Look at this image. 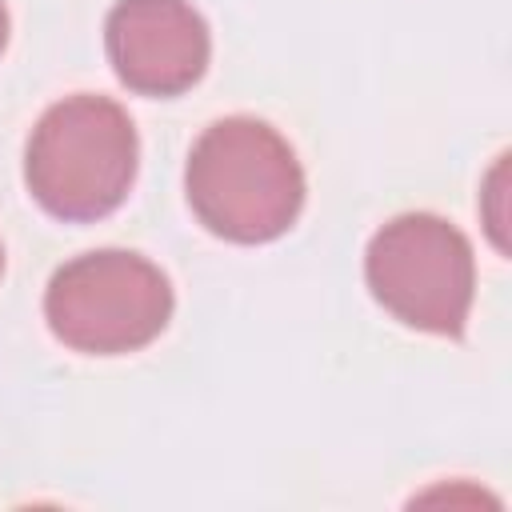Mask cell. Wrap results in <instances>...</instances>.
<instances>
[{
  "mask_svg": "<svg viewBox=\"0 0 512 512\" xmlns=\"http://www.w3.org/2000/svg\"><path fill=\"white\" fill-rule=\"evenodd\" d=\"M0 272H4V248H0Z\"/></svg>",
  "mask_w": 512,
  "mask_h": 512,
  "instance_id": "obj_7",
  "label": "cell"
},
{
  "mask_svg": "<svg viewBox=\"0 0 512 512\" xmlns=\"http://www.w3.org/2000/svg\"><path fill=\"white\" fill-rule=\"evenodd\" d=\"M200 224L236 244L284 236L304 208V168L292 144L256 116H224L200 132L184 168Z\"/></svg>",
  "mask_w": 512,
  "mask_h": 512,
  "instance_id": "obj_1",
  "label": "cell"
},
{
  "mask_svg": "<svg viewBox=\"0 0 512 512\" xmlns=\"http://www.w3.org/2000/svg\"><path fill=\"white\" fill-rule=\"evenodd\" d=\"M364 276L400 324L460 336L476 292V256L468 236L432 212H404L388 220L364 252Z\"/></svg>",
  "mask_w": 512,
  "mask_h": 512,
  "instance_id": "obj_4",
  "label": "cell"
},
{
  "mask_svg": "<svg viewBox=\"0 0 512 512\" xmlns=\"http://www.w3.org/2000/svg\"><path fill=\"white\" fill-rule=\"evenodd\" d=\"M116 76L140 96H180L208 68V24L188 0H116L104 24Z\"/></svg>",
  "mask_w": 512,
  "mask_h": 512,
  "instance_id": "obj_5",
  "label": "cell"
},
{
  "mask_svg": "<svg viewBox=\"0 0 512 512\" xmlns=\"http://www.w3.org/2000/svg\"><path fill=\"white\" fill-rule=\"evenodd\" d=\"M44 316L68 348L120 356L164 332L172 284L152 260L124 248H100L56 268L44 292Z\"/></svg>",
  "mask_w": 512,
  "mask_h": 512,
  "instance_id": "obj_3",
  "label": "cell"
},
{
  "mask_svg": "<svg viewBox=\"0 0 512 512\" xmlns=\"http://www.w3.org/2000/svg\"><path fill=\"white\" fill-rule=\"evenodd\" d=\"M4 44H8V12L0 4V52H4Z\"/></svg>",
  "mask_w": 512,
  "mask_h": 512,
  "instance_id": "obj_6",
  "label": "cell"
},
{
  "mask_svg": "<svg viewBox=\"0 0 512 512\" xmlns=\"http://www.w3.org/2000/svg\"><path fill=\"white\" fill-rule=\"evenodd\" d=\"M28 192L60 220H100L136 180V128L128 112L92 92L56 100L24 152Z\"/></svg>",
  "mask_w": 512,
  "mask_h": 512,
  "instance_id": "obj_2",
  "label": "cell"
}]
</instances>
